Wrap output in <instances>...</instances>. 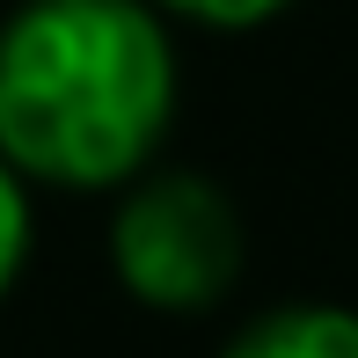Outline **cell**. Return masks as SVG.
<instances>
[{
    "instance_id": "6da1fadb",
    "label": "cell",
    "mask_w": 358,
    "mask_h": 358,
    "mask_svg": "<svg viewBox=\"0 0 358 358\" xmlns=\"http://www.w3.org/2000/svg\"><path fill=\"white\" fill-rule=\"evenodd\" d=\"M176 117L154 0H29L0 29V161L59 190H124Z\"/></svg>"
},
{
    "instance_id": "7a4b0ae2",
    "label": "cell",
    "mask_w": 358,
    "mask_h": 358,
    "mask_svg": "<svg viewBox=\"0 0 358 358\" xmlns=\"http://www.w3.org/2000/svg\"><path fill=\"white\" fill-rule=\"evenodd\" d=\"M110 264L139 307L205 315L234 292L241 264H249V234L213 176L146 169L124 183V205L110 220Z\"/></svg>"
},
{
    "instance_id": "3957f363",
    "label": "cell",
    "mask_w": 358,
    "mask_h": 358,
    "mask_svg": "<svg viewBox=\"0 0 358 358\" xmlns=\"http://www.w3.org/2000/svg\"><path fill=\"white\" fill-rule=\"evenodd\" d=\"M220 358H358V307H336V300L271 307Z\"/></svg>"
},
{
    "instance_id": "277c9868",
    "label": "cell",
    "mask_w": 358,
    "mask_h": 358,
    "mask_svg": "<svg viewBox=\"0 0 358 358\" xmlns=\"http://www.w3.org/2000/svg\"><path fill=\"white\" fill-rule=\"evenodd\" d=\"M22 256H29V190H22V176L0 161V300L22 278Z\"/></svg>"
},
{
    "instance_id": "5b68a950",
    "label": "cell",
    "mask_w": 358,
    "mask_h": 358,
    "mask_svg": "<svg viewBox=\"0 0 358 358\" xmlns=\"http://www.w3.org/2000/svg\"><path fill=\"white\" fill-rule=\"evenodd\" d=\"M161 15H183V22H205V29H256L271 15H285L292 0H154Z\"/></svg>"
}]
</instances>
